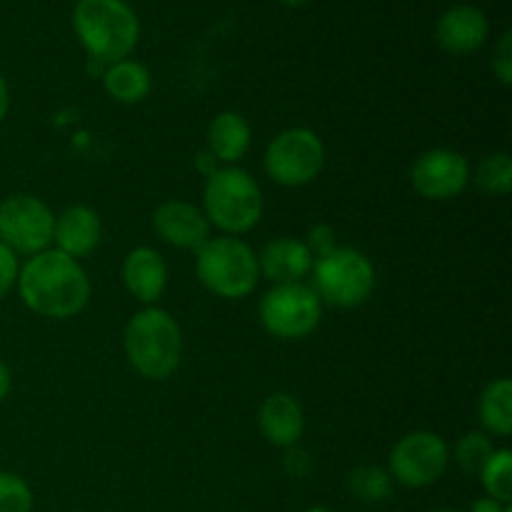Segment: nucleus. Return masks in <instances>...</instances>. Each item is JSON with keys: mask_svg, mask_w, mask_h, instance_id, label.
Returning a JSON list of instances; mask_svg holds the SVG:
<instances>
[{"mask_svg": "<svg viewBox=\"0 0 512 512\" xmlns=\"http://www.w3.org/2000/svg\"><path fill=\"white\" fill-rule=\"evenodd\" d=\"M15 288L25 308L40 318H73L83 313L90 300V278L83 265L55 248L30 255Z\"/></svg>", "mask_w": 512, "mask_h": 512, "instance_id": "obj_1", "label": "nucleus"}, {"mask_svg": "<svg viewBox=\"0 0 512 512\" xmlns=\"http://www.w3.org/2000/svg\"><path fill=\"white\" fill-rule=\"evenodd\" d=\"M128 363L145 380H168L183 360V333L168 310H140L128 320L123 333Z\"/></svg>", "mask_w": 512, "mask_h": 512, "instance_id": "obj_2", "label": "nucleus"}, {"mask_svg": "<svg viewBox=\"0 0 512 512\" xmlns=\"http://www.w3.org/2000/svg\"><path fill=\"white\" fill-rule=\"evenodd\" d=\"M73 30L90 58L105 65L128 58L140 40V20L125 0H78Z\"/></svg>", "mask_w": 512, "mask_h": 512, "instance_id": "obj_3", "label": "nucleus"}, {"mask_svg": "<svg viewBox=\"0 0 512 512\" xmlns=\"http://www.w3.org/2000/svg\"><path fill=\"white\" fill-rule=\"evenodd\" d=\"M203 213L210 225L233 235V238L250 233L263 218L260 185L243 168L223 165L205 180Z\"/></svg>", "mask_w": 512, "mask_h": 512, "instance_id": "obj_4", "label": "nucleus"}, {"mask_svg": "<svg viewBox=\"0 0 512 512\" xmlns=\"http://www.w3.org/2000/svg\"><path fill=\"white\" fill-rule=\"evenodd\" d=\"M195 275L218 298H248L260 280L258 253L233 235L210 238L195 250Z\"/></svg>", "mask_w": 512, "mask_h": 512, "instance_id": "obj_5", "label": "nucleus"}, {"mask_svg": "<svg viewBox=\"0 0 512 512\" xmlns=\"http://www.w3.org/2000/svg\"><path fill=\"white\" fill-rule=\"evenodd\" d=\"M313 285L320 303L333 308H358L375 288V268L355 248H335L313 263Z\"/></svg>", "mask_w": 512, "mask_h": 512, "instance_id": "obj_6", "label": "nucleus"}, {"mask_svg": "<svg viewBox=\"0 0 512 512\" xmlns=\"http://www.w3.org/2000/svg\"><path fill=\"white\" fill-rule=\"evenodd\" d=\"M260 323L278 340H303L320 325L323 303L305 283L273 285L260 300Z\"/></svg>", "mask_w": 512, "mask_h": 512, "instance_id": "obj_7", "label": "nucleus"}, {"mask_svg": "<svg viewBox=\"0 0 512 512\" xmlns=\"http://www.w3.org/2000/svg\"><path fill=\"white\" fill-rule=\"evenodd\" d=\"M325 165V145L310 128H288L270 140L265 150V173L283 188L313 183Z\"/></svg>", "mask_w": 512, "mask_h": 512, "instance_id": "obj_8", "label": "nucleus"}, {"mask_svg": "<svg viewBox=\"0 0 512 512\" xmlns=\"http://www.w3.org/2000/svg\"><path fill=\"white\" fill-rule=\"evenodd\" d=\"M450 448L433 430H413L393 445L388 455V473L403 488H430L445 475Z\"/></svg>", "mask_w": 512, "mask_h": 512, "instance_id": "obj_9", "label": "nucleus"}, {"mask_svg": "<svg viewBox=\"0 0 512 512\" xmlns=\"http://www.w3.org/2000/svg\"><path fill=\"white\" fill-rule=\"evenodd\" d=\"M55 215L35 195H8L0 203V243L15 255H38L53 243Z\"/></svg>", "mask_w": 512, "mask_h": 512, "instance_id": "obj_10", "label": "nucleus"}, {"mask_svg": "<svg viewBox=\"0 0 512 512\" xmlns=\"http://www.w3.org/2000/svg\"><path fill=\"white\" fill-rule=\"evenodd\" d=\"M410 183L425 200H453L468 188L470 163L458 150H425L410 168Z\"/></svg>", "mask_w": 512, "mask_h": 512, "instance_id": "obj_11", "label": "nucleus"}, {"mask_svg": "<svg viewBox=\"0 0 512 512\" xmlns=\"http://www.w3.org/2000/svg\"><path fill=\"white\" fill-rule=\"evenodd\" d=\"M490 35V20L478 5L460 3L443 10L435 23V40L450 55L478 53Z\"/></svg>", "mask_w": 512, "mask_h": 512, "instance_id": "obj_12", "label": "nucleus"}, {"mask_svg": "<svg viewBox=\"0 0 512 512\" xmlns=\"http://www.w3.org/2000/svg\"><path fill=\"white\" fill-rule=\"evenodd\" d=\"M153 230L163 243L180 250H198L210 240V223L203 210L185 200H168L153 213Z\"/></svg>", "mask_w": 512, "mask_h": 512, "instance_id": "obj_13", "label": "nucleus"}, {"mask_svg": "<svg viewBox=\"0 0 512 512\" xmlns=\"http://www.w3.org/2000/svg\"><path fill=\"white\" fill-rule=\"evenodd\" d=\"M313 253L308 250L305 240L298 238H275L265 243L258 255V270L263 278L273 285L285 283H303L313 270Z\"/></svg>", "mask_w": 512, "mask_h": 512, "instance_id": "obj_14", "label": "nucleus"}, {"mask_svg": "<svg viewBox=\"0 0 512 512\" xmlns=\"http://www.w3.org/2000/svg\"><path fill=\"white\" fill-rule=\"evenodd\" d=\"M123 285L135 300L145 305H153L163 298L168 288V263L163 255L153 248H135L123 260Z\"/></svg>", "mask_w": 512, "mask_h": 512, "instance_id": "obj_15", "label": "nucleus"}, {"mask_svg": "<svg viewBox=\"0 0 512 512\" xmlns=\"http://www.w3.org/2000/svg\"><path fill=\"white\" fill-rule=\"evenodd\" d=\"M55 250L70 258H85L93 253L103 240V223L100 215L88 205H73L55 218L53 228Z\"/></svg>", "mask_w": 512, "mask_h": 512, "instance_id": "obj_16", "label": "nucleus"}, {"mask_svg": "<svg viewBox=\"0 0 512 512\" xmlns=\"http://www.w3.org/2000/svg\"><path fill=\"white\" fill-rule=\"evenodd\" d=\"M258 428L275 448H295L305 430L303 408L290 393L268 395L258 410Z\"/></svg>", "mask_w": 512, "mask_h": 512, "instance_id": "obj_17", "label": "nucleus"}, {"mask_svg": "<svg viewBox=\"0 0 512 512\" xmlns=\"http://www.w3.org/2000/svg\"><path fill=\"white\" fill-rule=\"evenodd\" d=\"M250 148L248 120L233 110H223L208 125V153L218 163L235 165L245 158Z\"/></svg>", "mask_w": 512, "mask_h": 512, "instance_id": "obj_18", "label": "nucleus"}, {"mask_svg": "<svg viewBox=\"0 0 512 512\" xmlns=\"http://www.w3.org/2000/svg\"><path fill=\"white\" fill-rule=\"evenodd\" d=\"M103 88L113 100L123 105H138L153 90V75L138 60H118L110 63L103 73Z\"/></svg>", "mask_w": 512, "mask_h": 512, "instance_id": "obj_19", "label": "nucleus"}, {"mask_svg": "<svg viewBox=\"0 0 512 512\" xmlns=\"http://www.w3.org/2000/svg\"><path fill=\"white\" fill-rule=\"evenodd\" d=\"M478 418L485 433L508 438L512 433V383L510 378H498L485 385L478 400Z\"/></svg>", "mask_w": 512, "mask_h": 512, "instance_id": "obj_20", "label": "nucleus"}, {"mask_svg": "<svg viewBox=\"0 0 512 512\" xmlns=\"http://www.w3.org/2000/svg\"><path fill=\"white\" fill-rule=\"evenodd\" d=\"M348 490L360 503H383L393 495V478L383 468L360 465L348 473Z\"/></svg>", "mask_w": 512, "mask_h": 512, "instance_id": "obj_21", "label": "nucleus"}, {"mask_svg": "<svg viewBox=\"0 0 512 512\" xmlns=\"http://www.w3.org/2000/svg\"><path fill=\"white\" fill-rule=\"evenodd\" d=\"M475 185L485 195L505 198L512 190V160L508 153H490L478 163L473 173Z\"/></svg>", "mask_w": 512, "mask_h": 512, "instance_id": "obj_22", "label": "nucleus"}, {"mask_svg": "<svg viewBox=\"0 0 512 512\" xmlns=\"http://www.w3.org/2000/svg\"><path fill=\"white\" fill-rule=\"evenodd\" d=\"M480 483H483L488 498L500 500V503H512V453L508 448L495 450L493 458L480 470Z\"/></svg>", "mask_w": 512, "mask_h": 512, "instance_id": "obj_23", "label": "nucleus"}, {"mask_svg": "<svg viewBox=\"0 0 512 512\" xmlns=\"http://www.w3.org/2000/svg\"><path fill=\"white\" fill-rule=\"evenodd\" d=\"M495 450L498 448H495L493 440L488 438V433L473 430V433H465L463 438L458 440V445H455V463L460 465V470H463L465 475H480V470H483L485 463L493 458Z\"/></svg>", "mask_w": 512, "mask_h": 512, "instance_id": "obj_24", "label": "nucleus"}, {"mask_svg": "<svg viewBox=\"0 0 512 512\" xmlns=\"http://www.w3.org/2000/svg\"><path fill=\"white\" fill-rule=\"evenodd\" d=\"M33 488L20 475L0 470V512H33Z\"/></svg>", "mask_w": 512, "mask_h": 512, "instance_id": "obj_25", "label": "nucleus"}, {"mask_svg": "<svg viewBox=\"0 0 512 512\" xmlns=\"http://www.w3.org/2000/svg\"><path fill=\"white\" fill-rule=\"evenodd\" d=\"M490 68H493L495 78H498L500 83L503 85L512 83V33L510 30H505V33L500 35L498 43H495Z\"/></svg>", "mask_w": 512, "mask_h": 512, "instance_id": "obj_26", "label": "nucleus"}, {"mask_svg": "<svg viewBox=\"0 0 512 512\" xmlns=\"http://www.w3.org/2000/svg\"><path fill=\"white\" fill-rule=\"evenodd\" d=\"M18 273H20L18 255H15L8 245L0 243V300L8 298L10 290L15 288V283H18Z\"/></svg>", "mask_w": 512, "mask_h": 512, "instance_id": "obj_27", "label": "nucleus"}, {"mask_svg": "<svg viewBox=\"0 0 512 512\" xmlns=\"http://www.w3.org/2000/svg\"><path fill=\"white\" fill-rule=\"evenodd\" d=\"M305 245H308V250L313 253V258H323L330 250L338 248V245H335V230L330 228V225H315V228H310Z\"/></svg>", "mask_w": 512, "mask_h": 512, "instance_id": "obj_28", "label": "nucleus"}, {"mask_svg": "<svg viewBox=\"0 0 512 512\" xmlns=\"http://www.w3.org/2000/svg\"><path fill=\"white\" fill-rule=\"evenodd\" d=\"M470 512H512V508L510 505L500 503V500L483 495V498H478L473 505H470Z\"/></svg>", "mask_w": 512, "mask_h": 512, "instance_id": "obj_29", "label": "nucleus"}, {"mask_svg": "<svg viewBox=\"0 0 512 512\" xmlns=\"http://www.w3.org/2000/svg\"><path fill=\"white\" fill-rule=\"evenodd\" d=\"M8 110H10V88H8V80H5L3 73H0V125H3V120L8 118Z\"/></svg>", "mask_w": 512, "mask_h": 512, "instance_id": "obj_30", "label": "nucleus"}, {"mask_svg": "<svg viewBox=\"0 0 512 512\" xmlns=\"http://www.w3.org/2000/svg\"><path fill=\"white\" fill-rule=\"evenodd\" d=\"M10 388H13V373H10L8 365L0 360V403H3L5 398H8Z\"/></svg>", "mask_w": 512, "mask_h": 512, "instance_id": "obj_31", "label": "nucleus"}, {"mask_svg": "<svg viewBox=\"0 0 512 512\" xmlns=\"http://www.w3.org/2000/svg\"><path fill=\"white\" fill-rule=\"evenodd\" d=\"M283 5H290V8H300V5H305L308 0H280Z\"/></svg>", "mask_w": 512, "mask_h": 512, "instance_id": "obj_32", "label": "nucleus"}, {"mask_svg": "<svg viewBox=\"0 0 512 512\" xmlns=\"http://www.w3.org/2000/svg\"><path fill=\"white\" fill-rule=\"evenodd\" d=\"M305 512H333L330 508H323V505H313V508H308Z\"/></svg>", "mask_w": 512, "mask_h": 512, "instance_id": "obj_33", "label": "nucleus"}, {"mask_svg": "<svg viewBox=\"0 0 512 512\" xmlns=\"http://www.w3.org/2000/svg\"><path fill=\"white\" fill-rule=\"evenodd\" d=\"M435 512H460V510H453V508H443V510H435Z\"/></svg>", "mask_w": 512, "mask_h": 512, "instance_id": "obj_34", "label": "nucleus"}]
</instances>
